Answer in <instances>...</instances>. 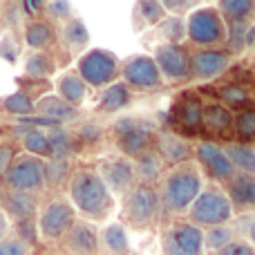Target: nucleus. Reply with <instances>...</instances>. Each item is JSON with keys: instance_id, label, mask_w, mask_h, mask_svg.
<instances>
[{"instance_id": "obj_1", "label": "nucleus", "mask_w": 255, "mask_h": 255, "mask_svg": "<svg viewBox=\"0 0 255 255\" xmlns=\"http://www.w3.org/2000/svg\"><path fill=\"white\" fill-rule=\"evenodd\" d=\"M67 193L74 211L88 222L106 220L115 206V195L108 190L106 181L94 168H79L76 172H72Z\"/></svg>"}, {"instance_id": "obj_2", "label": "nucleus", "mask_w": 255, "mask_h": 255, "mask_svg": "<svg viewBox=\"0 0 255 255\" xmlns=\"http://www.w3.org/2000/svg\"><path fill=\"white\" fill-rule=\"evenodd\" d=\"M202 190L204 179L199 168L195 163H184V166L172 168L168 177H163L161 188H159V199L168 213L181 215V213L190 211V206L195 204Z\"/></svg>"}, {"instance_id": "obj_3", "label": "nucleus", "mask_w": 255, "mask_h": 255, "mask_svg": "<svg viewBox=\"0 0 255 255\" xmlns=\"http://www.w3.org/2000/svg\"><path fill=\"white\" fill-rule=\"evenodd\" d=\"M76 74L83 79V83L88 85V88L106 90L108 85L117 83V79L121 76V61L115 52L94 47L79 56Z\"/></svg>"}, {"instance_id": "obj_4", "label": "nucleus", "mask_w": 255, "mask_h": 255, "mask_svg": "<svg viewBox=\"0 0 255 255\" xmlns=\"http://www.w3.org/2000/svg\"><path fill=\"white\" fill-rule=\"evenodd\" d=\"M161 211V199H159V190L148 184H134L130 190L124 195V215L126 224L136 231L150 229L154 220L159 217Z\"/></svg>"}, {"instance_id": "obj_5", "label": "nucleus", "mask_w": 255, "mask_h": 255, "mask_svg": "<svg viewBox=\"0 0 255 255\" xmlns=\"http://www.w3.org/2000/svg\"><path fill=\"white\" fill-rule=\"evenodd\" d=\"M233 211H235V206H233V202H231L229 193L217 188V186H208V188H204L202 193H199V197L195 199L188 215L195 226H199V229H202V226L211 229V226L229 224L231 217H233Z\"/></svg>"}, {"instance_id": "obj_6", "label": "nucleus", "mask_w": 255, "mask_h": 255, "mask_svg": "<svg viewBox=\"0 0 255 255\" xmlns=\"http://www.w3.org/2000/svg\"><path fill=\"white\" fill-rule=\"evenodd\" d=\"M76 222V211L67 199H49L40 204V211L36 215V229L43 242H63L65 235Z\"/></svg>"}, {"instance_id": "obj_7", "label": "nucleus", "mask_w": 255, "mask_h": 255, "mask_svg": "<svg viewBox=\"0 0 255 255\" xmlns=\"http://www.w3.org/2000/svg\"><path fill=\"white\" fill-rule=\"evenodd\" d=\"M186 36L197 47L213 49V45L226 40V20L215 7L195 9L186 18Z\"/></svg>"}, {"instance_id": "obj_8", "label": "nucleus", "mask_w": 255, "mask_h": 255, "mask_svg": "<svg viewBox=\"0 0 255 255\" xmlns=\"http://www.w3.org/2000/svg\"><path fill=\"white\" fill-rule=\"evenodd\" d=\"M2 184L7 190L40 195L47 188L45 186V161L38 157H31V154H20L13 159Z\"/></svg>"}, {"instance_id": "obj_9", "label": "nucleus", "mask_w": 255, "mask_h": 255, "mask_svg": "<svg viewBox=\"0 0 255 255\" xmlns=\"http://www.w3.org/2000/svg\"><path fill=\"white\" fill-rule=\"evenodd\" d=\"M163 255H204V231L193 222H177L161 238Z\"/></svg>"}, {"instance_id": "obj_10", "label": "nucleus", "mask_w": 255, "mask_h": 255, "mask_svg": "<svg viewBox=\"0 0 255 255\" xmlns=\"http://www.w3.org/2000/svg\"><path fill=\"white\" fill-rule=\"evenodd\" d=\"M121 79L130 90H141V92L157 90L163 83V76L154 58L145 54H136L121 63Z\"/></svg>"}, {"instance_id": "obj_11", "label": "nucleus", "mask_w": 255, "mask_h": 255, "mask_svg": "<svg viewBox=\"0 0 255 255\" xmlns=\"http://www.w3.org/2000/svg\"><path fill=\"white\" fill-rule=\"evenodd\" d=\"M193 154L197 159V163L204 168L208 177L213 181H220V184H231L238 175L233 161L229 159L226 150L222 145L213 143V141H202L193 148Z\"/></svg>"}, {"instance_id": "obj_12", "label": "nucleus", "mask_w": 255, "mask_h": 255, "mask_svg": "<svg viewBox=\"0 0 255 255\" xmlns=\"http://www.w3.org/2000/svg\"><path fill=\"white\" fill-rule=\"evenodd\" d=\"M154 63H157L159 72L163 79L168 81H186L190 79V54L184 45H159L154 52Z\"/></svg>"}, {"instance_id": "obj_13", "label": "nucleus", "mask_w": 255, "mask_h": 255, "mask_svg": "<svg viewBox=\"0 0 255 255\" xmlns=\"http://www.w3.org/2000/svg\"><path fill=\"white\" fill-rule=\"evenodd\" d=\"M202 99L195 92H186L172 106L170 124L179 128V132H184V134H197V132H202Z\"/></svg>"}, {"instance_id": "obj_14", "label": "nucleus", "mask_w": 255, "mask_h": 255, "mask_svg": "<svg viewBox=\"0 0 255 255\" xmlns=\"http://www.w3.org/2000/svg\"><path fill=\"white\" fill-rule=\"evenodd\" d=\"M231 65L226 49H197L190 54V76L197 81H213L222 76Z\"/></svg>"}, {"instance_id": "obj_15", "label": "nucleus", "mask_w": 255, "mask_h": 255, "mask_svg": "<svg viewBox=\"0 0 255 255\" xmlns=\"http://www.w3.org/2000/svg\"><path fill=\"white\" fill-rule=\"evenodd\" d=\"M99 175H101V179L106 181L108 190H110L112 195H126L128 190L134 186V163H132V159L128 157H115V159H108V161H103L101 166H99Z\"/></svg>"}, {"instance_id": "obj_16", "label": "nucleus", "mask_w": 255, "mask_h": 255, "mask_svg": "<svg viewBox=\"0 0 255 255\" xmlns=\"http://www.w3.org/2000/svg\"><path fill=\"white\" fill-rule=\"evenodd\" d=\"M2 211L9 217L11 224H22V222H34L40 211V199L38 195L31 193H16V190H7L2 202Z\"/></svg>"}, {"instance_id": "obj_17", "label": "nucleus", "mask_w": 255, "mask_h": 255, "mask_svg": "<svg viewBox=\"0 0 255 255\" xmlns=\"http://www.w3.org/2000/svg\"><path fill=\"white\" fill-rule=\"evenodd\" d=\"M63 242L72 255H97V251L101 249L97 226L88 220H76Z\"/></svg>"}, {"instance_id": "obj_18", "label": "nucleus", "mask_w": 255, "mask_h": 255, "mask_svg": "<svg viewBox=\"0 0 255 255\" xmlns=\"http://www.w3.org/2000/svg\"><path fill=\"white\" fill-rule=\"evenodd\" d=\"M154 152L161 157V161L166 163V166L177 168V166L188 163L190 154H193V148H190V143L186 139L166 132V134H159L157 139H154Z\"/></svg>"}, {"instance_id": "obj_19", "label": "nucleus", "mask_w": 255, "mask_h": 255, "mask_svg": "<svg viewBox=\"0 0 255 255\" xmlns=\"http://www.w3.org/2000/svg\"><path fill=\"white\" fill-rule=\"evenodd\" d=\"M34 115L43 117V119L52 121L56 126H63V124H70V121L79 119V108H72L58 94H43V97L36 99Z\"/></svg>"}, {"instance_id": "obj_20", "label": "nucleus", "mask_w": 255, "mask_h": 255, "mask_svg": "<svg viewBox=\"0 0 255 255\" xmlns=\"http://www.w3.org/2000/svg\"><path fill=\"white\" fill-rule=\"evenodd\" d=\"M117 145H119V150L128 159L141 157L143 152L152 150V145H154L152 128L148 124H143V121H136V126L132 128V130H128L126 134L117 136Z\"/></svg>"}, {"instance_id": "obj_21", "label": "nucleus", "mask_w": 255, "mask_h": 255, "mask_svg": "<svg viewBox=\"0 0 255 255\" xmlns=\"http://www.w3.org/2000/svg\"><path fill=\"white\" fill-rule=\"evenodd\" d=\"M22 38H25V45L31 52H47V47H52L58 40V29L47 18H36V20L25 22Z\"/></svg>"}, {"instance_id": "obj_22", "label": "nucleus", "mask_w": 255, "mask_h": 255, "mask_svg": "<svg viewBox=\"0 0 255 255\" xmlns=\"http://www.w3.org/2000/svg\"><path fill=\"white\" fill-rule=\"evenodd\" d=\"M235 115L222 103H206L202 110V130L208 134H224L233 130Z\"/></svg>"}, {"instance_id": "obj_23", "label": "nucleus", "mask_w": 255, "mask_h": 255, "mask_svg": "<svg viewBox=\"0 0 255 255\" xmlns=\"http://www.w3.org/2000/svg\"><path fill=\"white\" fill-rule=\"evenodd\" d=\"M56 94L72 108H81L88 99V85L76 72H65L56 81Z\"/></svg>"}, {"instance_id": "obj_24", "label": "nucleus", "mask_w": 255, "mask_h": 255, "mask_svg": "<svg viewBox=\"0 0 255 255\" xmlns=\"http://www.w3.org/2000/svg\"><path fill=\"white\" fill-rule=\"evenodd\" d=\"M130 101H132V90L126 83H112L101 92L97 110L103 112V115H115V112H121L124 108L130 106Z\"/></svg>"}, {"instance_id": "obj_25", "label": "nucleus", "mask_w": 255, "mask_h": 255, "mask_svg": "<svg viewBox=\"0 0 255 255\" xmlns=\"http://www.w3.org/2000/svg\"><path fill=\"white\" fill-rule=\"evenodd\" d=\"M99 244L110 255H126L130 251V235L121 222H112L103 231H99Z\"/></svg>"}, {"instance_id": "obj_26", "label": "nucleus", "mask_w": 255, "mask_h": 255, "mask_svg": "<svg viewBox=\"0 0 255 255\" xmlns=\"http://www.w3.org/2000/svg\"><path fill=\"white\" fill-rule=\"evenodd\" d=\"M58 40H61L70 52H81V49H85L90 43V29L81 18H72V20L61 25V29H58Z\"/></svg>"}, {"instance_id": "obj_27", "label": "nucleus", "mask_w": 255, "mask_h": 255, "mask_svg": "<svg viewBox=\"0 0 255 255\" xmlns=\"http://www.w3.org/2000/svg\"><path fill=\"white\" fill-rule=\"evenodd\" d=\"M0 110L9 117L27 119V117H31L36 110V97H31L27 90H16V92L0 99Z\"/></svg>"}, {"instance_id": "obj_28", "label": "nucleus", "mask_w": 255, "mask_h": 255, "mask_svg": "<svg viewBox=\"0 0 255 255\" xmlns=\"http://www.w3.org/2000/svg\"><path fill=\"white\" fill-rule=\"evenodd\" d=\"M56 72V58L49 52H29L25 56V76L34 81H47Z\"/></svg>"}, {"instance_id": "obj_29", "label": "nucleus", "mask_w": 255, "mask_h": 255, "mask_svg": "<svg viewBox=\"0 0 255 255\" xmlns=\"http://www.w3.org/2000/svg\"><path fill=\"white\" fill-rule=\"evenodd\" d=\"M132 163H134V175H136V179H139V184L152 186L154 181L161 177L163 161H161V157H159L154 150L143 152L141 157H136Z\"/></svg>"}, {"instance_id": "obj_30", "label": "nucleus", "mask_w": 255, "mask_h": 255, "mask_svg": "<svg viewBox=\"0 0 255 255\" xmlns=\"http://www.w3.org/2000/svg\"><path fill=\"white\" fill-rule=\"evenodd\" d=\"M20 145L27 154L31 157H38L43 161L52 159V143H49V134L40 128H29V130L22 134L20 139Z\"/></svg>"}, {"instance_id": "obj_31", "label": "nucleus", "mask_w": 255, "mask_h": 255, "mask_svg": "<svg viewBox=\"0 0 255 255\" xmlns=\"http://www.w3.org/2000/svg\"><path fill=\"white\" fill-rule=\"evenodd\" d=\"M215 97L217 101H222V106H226L231 110V108H235V110H247L249 103H251V94H249V90L244 88L242 83H226V85H220V88L215 90Z\"/></svg>"}, {"instance_id": "obj_32", "label": "nucleus", "mask_w": 255, "mask_h": 255, "mask_svg": "<svg viewBox=\"0 0 255 255\" xmlns=\"http://www.w3.org/2000/svg\"><path fill=\"white\" fill-rule=\"evenodd\" d=\"M229 159L233 161L235 170L242 175L253 177L255 175V150L247 143H231L229 148H224Z\"/></svg>"}, {"instance_id": "obj_33", "label": "nucleus", "mask_w": 255, "mask_h": 255, "mask_svg": "<svg viewBox=\"0 0 255 255\" xmlns=\"http://www.w3.org/2000/svg\"><path fill=\"white\" fill-rule=\"evenodd\" d=\"M72 179V163L70 159H47L45 161V186L58 188L63 184H70Z\"/></svg>"}, {"instance_id": "obj_34", "label": "nucleus", "mask_w": 255, "mask_h": 255, "mask_svg": "<svg viewBox=\"0 0 255 255\" xmlns=\"http://www.w3.org/2000/svg\"><path fill=\"white\" fill-rule=\"evenodd\" d=\"M47 134H49V143H52V157L70 159V154L74 152V136H72V132H67L63 126H56Z\"/></svg>"}, {"instance_id": "obj_35", "label": "nucleus", "mask_w": 255, "mask_h": 255, "mask_svg": "<svg viewBox=\"0 0 255 255\" xmlns=\"http://www.w3.org/2000/svg\"><path fill=\"white\" fill-rule=\"evenodd\" d=\"M217 11L231 22H247V18L255 11V2L253 0H222Z\"/></svg>"}, {"instance_id": "obj_36", "label": "nucleus", "mask_w": 255, "mask_h": 255, "mask_svg": "<svg viewBox=\"0 0 255 255\" xmlns=\"http://www.w3.org/2000/svg\"><path fill=\"white\" fill-rule=\"evenodd\" d=\"M231 242H235V231L226 224L211 226V229H206V233H204V249H208V251H213V253L226 249Z\"/></svg>"}, {"instance_id": "obj_37", "label": "nucleus", "mask_w": 255, "mask_h": 255, "mask_svg": "<svg viewBox=\"0 0 255 255\" xmlns=\"http://www.w3.org/2000/svg\"><path fill=\"white\" fill-rule=\"evenodd\" d=\"M247 36H249L247 22H229V25H226V52L229 54L244 52V47H247Z\"/></svg>"}, {"instance_id": "obj_38", "label": "nucleus", "mask_w": 255, "mask_h": 255, "mask_svg": "<svg viewBox=\"0 0 255 255\" xmlns=\"http://www.w3.org/2000/svg\"><path fill=\"white\" fill-rule=\"evenodd\" d=\"M233 130L240 141H255V108H247L235 115Z\"/></svg>"}, {"instance_id": "obj_39", "label": "nucleus", "mask_w": 255, "mask_h": 255, "mask_svg": "<svg viewBox=\"0 0 255 255\" xmlns=\"http://www.w3.org/2000/svg\"><path fill=\"white\" fill-rule=\"evenodd\" d=\"M161 36L168 45H181L186 38V20L181 16H168L161 20Z\"/></svg>"}, {"instance_id": "obj_40", "label": "nucleus", "mask_w": 255, "mask_h": 255, "mask_svg": "<svg viewBox=\"0 0 255 255\" xmlns=\"http://www.w3.org/2000/svg\"><path fill=\"white\" fill-rule=\"evenodd\" d=\"M45 16L49 22H61L63 25V22L74 18V7L65 0H52V2H45Z\"/></svg>"}, {"instance_id": "obj_41", "label": "nucleus", "mask_w": 255, "mask_h": 255, "mask_svg": "<svg viewBox=\"0 0 255 255\" xmlns=\"http://www.w3.org/2000/svg\"><path fill=\"white\" fill-rule=\"evenodd\" d=\"M136 11L143 18L148 25H159V22L166 18V11H163V4L157 2V0H141L136 4Z\"/></svg>"}, {"instance_id": "obj_42", "label": "nucleus", "mask_w": 255, "mask_h": 255, "mask_svg": "<svg viewBox=\"0 0 255 255\" xmlns=\"http://www.w3.org/2000/svg\"><path fill=\"white\" fill-rule=\"evenodd\" d=\"M2 251L4 255H31V247L16 233H9L2 240Z\"/></svg>"}, {"instance_id": "obj_43", "label": "nucleus", "mask_w": 255, "mask_h": 255, "mask_svg": "<svg viewBox=\"0 0 255 255\" xmlns=\"http://www.w3.org/2000/svg\"><path fill=\"white\" fill-rule=\"evenodd\" d=\"M16 145L11 141H0V181L4 179V175L9 172L13 159H16Z\"/></svg>"}, {"instance_id": "obj_44", "label": "nucleus", "mask_w": 255, "mask_h": 255, "mask_svg": "<svg viewBox=\"0 0 255 255\" xmlns=\"http://www.w3.org/2000/svg\"><path fill=\"white\" fill-rule=\"evenodd\" d=\"M215 255H255V247L247 240H235V242H231L229 247L217 251Z\"/></svg>"}, {"instance_id": "obj_45", "label": "nucleus", "mask_w": 255, "mask_h": 255, "mask_svg": "<svg viewBox=\"0 0 255 255\" xmlns=\"http://www.w3.org/2000/svg\"><path fill=\"white\" fill-rule=\"evenodd\" d=\"M101 134H103V130L97 124H85L79 130V136L83 141H99V139H101Z\"/></svg>"}, {"instance_id": "obj_46", "label": "nucleus", "mask_w": 255, "mask_h": 255, "mask_svg": "<svg viewBox=\"0 0 255 255\" xmlns=\"http://www.w3.org/2000/svg\"><path fill=\"white\" fill-rule=\"evenodd\" d=\"M163 4V11H184V9L190 7L188 0H166Z\"/></svg>"}, {"instance_id": "obj_47", "label": "nucleus", "mask_w": 255, "mask_h": 255, "mask_svg": "<svg viewBox=\"0 0 255 255\" xmlns=\"http://www.w3.org/2000/svg\"><path fill=\"white\" fill-rule=\"evenodd\" d=\"M9 233H11V222H9V217L4 215V211L0 208V242H2Z\"/></svg>"}, {"instance_id": "obj_48", "label": "nucleus", "mask_w": 255, "mask_h": 255, "mask_svg": "<svg viewBox=\"0 0 255 255\" xmlns=\"http://www.w3.org/2000/svg\"><path fill=\"white\" fill-rule=\"evenodd\" d=\"M247 206H255V177H251V181H249V190H247Z\"/></svg>"}, {"instance_id": "obj_49", "label": "nucleus", "mask_w": 255, "mask_h": 255, "mask_svg": "<svg viewBox=\"0 0 255 255\" xmlns=\"http://www.w3.org/2000/svg\"><path fill=\"white\" fill-rule=\"evenodd\" d=\"M251 45V47H255V25L249 27V36H247V47Z\"/></svg>"}, {"instance_id": "obj_50", "label": "nucleus", "mask_w": 255, "mask_h": 255, "mask_svg": "<svg viewBox=\"0 0 255 255\" xmlns=\"http://www.w3.org/2000/svg\"><path fill=\"white\" fill-rule=\"evenodd\" d=\"M249 240H251V244L255 247V217L249 222Z\"/></svg>"}, {"instance_id": "obj_51", "label": "nucleus", "mask_w": 255, "mask_h": 255, "mask_svg": "<svg viewBox=\"0 0 255 255\" xmlns=\"http://www.w3.org/2000/svg\"><path fill=\"white\" fill-rule=\"evenodd\" d=\"M4 195H7V188H4V184L0 181V208H2V202H4Z\"/></svg>"}, {"instance_id": "obj_52", "label": "nucleus", "mask_w": 255, "mask_h": 255, "mask_svg": "<svg viewBox=\"0 0 255 255\" xmlns=\"http://www.w3.org/2000/svg\"><path fill=\"white\" fill-rule=\"evenodd\" d=\"M0 255H4V251H2V242H0Z\"/></svg>"}]
</instances>
